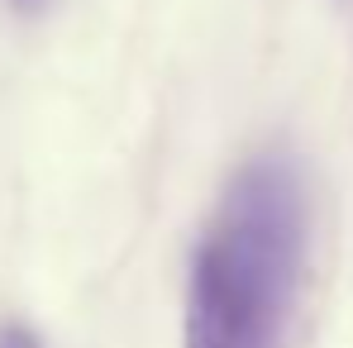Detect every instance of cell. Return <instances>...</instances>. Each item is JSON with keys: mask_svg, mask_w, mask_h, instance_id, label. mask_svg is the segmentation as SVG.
<instances>
[{"mask_svg": "<svg viewBox=\"0 0 353 348\" xmlns=\"http://www.w3.org/2000/svg\"><path fill=\"white\" fill-rule=\"evenodd\" d=\"M301 253L305 205L292 163H248L196 248L181 348H277L301 282Z\"/></svg>", "mask_w": 353, "mask_h": 348, "instance_id": "cell-1", "label": "cell"}, {"mask_svg": "<svg viewBox=\"0 0 353 348\" xmlns=\"http://www.w3.org/2000/svg\"><path fill=\"white\" fill-rule=\"evenodd\" d=\"M0 348H39V339L24 325H0Z\"/></svg>", "mask_w": 353, "mask_h": 348, "instance_id": "cell-2", "label": "cell"}, {"mask_svg": "<svg viewBox=\"0 0 353 348\" xmlns=\"http://www.w3.org/2000/svg\"><path fill=\"white\" fill-rule=\"evenodd\" d=\"M14 5H19V10H43L48 0H14Z\"/></svg>", "mask_w": 353, "mask_h": 348, "instance_id": "cell-3", "label": "cell"}]
</instances>
